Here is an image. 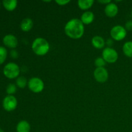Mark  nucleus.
<instances>
[{
    "label": "nucleus",
    "mask_w": 132,
    "mask_h": 132,
    "mask_svg": "<svg viewBox=\"0 0 132 132\" xmlns=\"http://www.w3.org/2000/svg\"><path fill=\"white\" fill-rule=\"evenodd\" d=\"M113 40L111 39H109L107 40V41L106 42V44H107L108 46V47H110L112 45H113Z\"/></svg>",
    "instance_id": "obj_26"
},
{
    "label": "nucleus",
    "mask_w": 132,
    "mask_h": 132,
    "mask_svg": "<svg viewBox=\"0 0 132 132\" xmlns=\"http://www.w3.org/2000/svg\"><path fill=\"white\" fill-rule=\"evenodd\" d=\"M131 15H132V11H131Z\"/></svg>",
    "instance_id": "obj_28"
},
{
    "label": "nucleus",
    "mask_w": 132,
    "mask_h": 132,
    "mask_svg": "<svg viewBox=\"0 0 132 132\" xmlns=\"http://www.w3.org/2000/svg\"><path fill=\"white\" fill-rule=\"evenodd\" d=\"M55 2L60 6H64V5H67L70 2V0H55Z\"/></svg>",
    "instance_id": "obj_22"
},
{
    "label": "nucleus",
    "mask_w": 132,
    "mask_h": 132,
    "mask_svg": "<svg viewBox=\"0 0 132 132\" xmlns=\"http://www.w3.org/2000/svg\"><path fill=\"white\" fill-rule=\"evenodd\" d=\"M122 51L126 56L132 58V41H129L125 43L122 46Z\"/></svg>",
    "instance_id": "obj_17"
},
{
    "label": "nucleus",
    "mask_w": 132,
    "mask_h": 132,
    "mask_svg": "<svg viewBox=\"0 0 132 132\" xmlns=\"http://www.w3.org/2000/svg\"><path fill=\"white\" fill-rule=\"evenodd\" d=\"M3 73L5 77L10 79L18 78L20 73V68L15 63H9L4 67Z\"/></svg>",
    "instance_id": "obj_3"
},
{
    "label": "nucleus",
    "mask_w": 132,
    "mask_h": 132,
    "mask_svg": "<svg viewBox=\"0 0 132 132\" xmlns=\"http://www.w3.org/2000/svg\"><path fill=\"white\" fill-rule=\"evenodd\" d=\"M30 125L27 121H21L18 122V124L17 125V132H30Z\"/></svg>",
    "instance_id": "obj_14"
},
{
    "label": "nucleus",
    "mask_w": 132,
    "mask_h": 132,
    "mask_svg": "<svg viewBox=\"0 0 132 132\" xmlns=\"http://www.w3.org/2000/svg\"><path fill=\"white\" fill-rule=\"evenodd\" d=\"M7 57V50L3 46H0V64L5 62Z\"/></svg>",
    "instance_id": "obj_19"
},
{
    "label": "nucleus",
    "mask_w": 132,
    "mask_h": 132,
    "mask_svg": "<svg viewBox=\"0 0 132 132\" xmlns=\"http://www.w3.org/2000/svg\"><path fill=\"white\" fill-rule=\"evenodd\" d=\"M64 32L68 37L73 39H78L82 37L85 32V26L81 19L73 18L64 26Z\"/></svg>",
    "instance_id": "obj_1"
},
{
    "label": "nucleus",
    "mask_w": 132,
    "mask_h": 132,
    "mask_svg": "<svg viewBox=\"0 0 132 132\" xmlns=\"http://www.w3.org/2000/svg\"><path fill=\"white\" fill-rule=\"evenodd\" d=\"M3 5L8 11H13L18 5L17 0H3Z\"/></svg>",
    "instance_id": "obj_16"
},
{
    "label": "nucleus",
    "mask_w": 132,
    "mask_h": 132,
    "mask_svg": "<svg viewBox=\"0 0 132 132\" xmlns=\"http://www.w3.org/2000/svg\"><path fill=\"white\" fill-rule=\"evenodd\" d=\"M125 28L126 30L132 31V20L127 21L125 24Z\"/></svg>",
    "instance_id": "obj_23"
},
{
    "label": "nucleus",
    "mask_w": 132,
    "mask_h": 132,
    "mask_svg": "<svg viewBox=\"0 0 132 132\" xmlns=\"http://www.w3.org/2000/svg\"><path fill=\"white\" fill-rule=\"evenodd\" d=\"M95 79L100 83L105 82L108 79V72L104 67L96 68L94 72Z\"/></svg>",
    "instance_id": "obj_8"
},
{
    "label": "nucleus",
    "mask_w": 132,
    "mask_h": 132,
    "mask_svg": "<svg viewBox=\"0 0 132 132\" xmlns=\"http://www.w3.org/2000/svg\"><path fill=\"white\" fill-rule=\"evenodd\" d=\"M17 90V87L13 83H10L9 84V85L6 87V93H7L9 95H12L13 94H15V92Z\"/></svg>",
    "instance_id": "obj_20"
},
{
    "label": "nucleus",
    "mask_w": 132,
    "mask_h": 132,
    "mask_svg": "<svg viewBox=\"0 0 132 132\" xmlns=\"http://www.w3.org/2000/svg\"><path fill=\"white\" fill-rule=\"evenodd\" d=\"M10 55H11L12 57L15 59V58H17L18 57V53L16 50H12L11 51H10Z\"/></svg>",
    "instance_id": "obj_24"
},
{
    "label": "nucleus",
    "mask_w": 132,
    "mask_h": 132,
    "mask_svg": "<svg viewBox=\"0 0 132 132\" xmlns=\"http://www.w3.org/2000/svg\"><path fill=\"white\" fill-rule=\"evenodd\" d=\"M95 15L91 11H86L82 14L81 17V21L84 24H90L94 21Z\"/></svg>",
    "instance_id": "obj_12"
},
{
    "label": "nucleus",
    "mask_w": 132,
    "mask_h": 132,
    "mask_svg": "<svg viewBox=\"0 0 132 132\" xmlns=\"http://www.w3.org/2000/svg\"><path fill=\"white\" fill-rule=\"evenodd\" d=\"M98 2L100 3L101 4H104V5H108V4H109L110 3L112 2V1H111L110 0H103V1H102V0H99Z\"/></svg>",
    "instance_id": "obj_25"
},
{
    "label": "nucleus",
    "mask_w": 132,
    "mask_h": 132,
    "mask_svg": "<svg viewBox=\"0 0 132 132\" xmlns=\"http://www.w3.org/2000/svg\"><path fill=\"white\" fill-rule=\"evenodd\" d=\"M92 45L97 49H102L106 45V41L100 36H95L92 39Z\"/></svg>",
    "instance_id": "obj_11"
},
{
    "label": "nucleus",
    "mask_w": 132,
    "mask_h": 132,
    "mask_svg": "<svg viewBox=\"0 0 132 132\" xmlns=\"http://www.w3.org/2000/svg\"><path fill=\"white\" fill-rule=\"evenodd\" d=\"M94 3V0H79L77 5L81 10H88L93 6Z\"/></svg>",
    "instance_id": "obj_15"
},
{
    "label": "nucleus",
    "mask_w": 132,
    "mask_h": 132,
    "mask_svg": "<svg viewBox=\"0 0 132 132\" xmlns=\"http://www.w3.org/2000/svg\"><path fill=\"white\" fill-rule=\"evenodd\" d=\"M50 48L48 41L43 37H37L33 41L32 49L37 55L43 56L47 54Z\"/></svg>",
    "instance_id": "obj_2"
},
{
    "label": "nucleus",
    "mask_w": 132,
    "mask_h": 132,
    "mask_svg": "<svg viewBox=\"0 0 132 132\" xmlns=\"http://www.w3.org/2000/svg\"><path fill=\"white\" fill-rule=\"evenodd\" d=\"M126 35L127 30L122 25H116L111 29L110 36L115 41H122L126 37Z\"/></svg>",
    "instance_id": "obj_5"
},
{
    "label": "nucleus",
    "mask_w": 132,
    "mask_h": 132,
    "mask_svg": "<svg viewBox=\"0 0 132 132\" xmlns=\"http://www.w3.org/2000/svg\"><path fill=\"white\" fill-rule=\"evenodd\" d=\"M18 106V101L14 95H8L3 101V106L7 112L14 110Z\"/></svg>",
    "instance_id": "obj_7"
},
{
    "label": "nucleus",
    "mask_w": 132,
    "mask_h": 132,
    "mask_svg": "<svg viewBox=\"0 0 132 132\" xmlns=\"http://www.w3.org/2000/svg\"><path fill=\"white\" fill-rule=\"evenodd\" d=\"M0 132H4V131H3V130H2V129L0 128Z\"/></svg>",
    "instance_id": "obj_27"
},
{
    "label": "nucleus",
    "mask_w": 132,
    "mask_h": 132,
    "mask_svg": "<svg viewBox=\"0 0 132 132\" xmlns=\"http://www.w3.org/2000/svg\"><path fill=\"white\" fill-rule=\"evenodd\" d=\"M34 26L33 21L30 18H24L21 21L20 24L21 29L23 31V32H29L31 29Z\"/></svg>",
    "instance_id": "obj_13"
},
{
    "label": "nucleus",
    "mask_w": 132,
    "mask_h": 132,
    "mask_svg": "<svg viewBox=\"0 0 132 132\" xmlns=\"http://www.w3.org/2000/svg\"><path fill=\"white\" fill-rule=\"evenodd\" d=\"M28 87L32 92L38 94L44 90L45 83L39 77H34L28 81Z\"/></svg>",
    "instance_id": "obj_4"
},
{
    "label": "nucleus",
    "mask_w": 132,
    "mask_h": 132,
    "mask_svg": "<svg viewBox=\"0 0 132 132\" xmlns=\"http://www.w3.org/2000/svg\"><path fill=\"white\" fill-rule=\"evenodd\" d=\"M119 12L118 6L113 2L110 3L109 4L106 5L104 9V12L106 16L109 18H114L117 15Z\"/></svg>",
    "instance_id": "obj_10"
},
{
    "label": "nucleus",
    "mask_w": 132,
    "mask_h": 132,
    "mask_svg": "<svg viewBox=\"0 0 132 132\" xmlns=\"http://www.w3.org/2000/svg\"><path fill=\"white\" fill-rule=\"evenodd\" d=\"M106 62L104 61V59L102 57L96 58L95 60V65L97 68L104 67V66L106 65Z\"/></svg>",
    "instance_id": "obj_21"
},
{
    "label": "nucleus",
    "mask_w": 132,
    "mask_h": 132,
    "mask_svg": "<svg viewBox=\"0 0 132 132\" xmlns=\"http://www.w3.org/2000/svg\"><path fill=\"white\" fill-rule=\"evenodd\" d=\"M16 85L18 87L23 89L28 85V81L24 76H19L16 79Z\"/></svg>",
    "instance_id": "obj_18"
},
{
    "label": "nucleus",
    "mask_w": 132,
    "mask_h": 132,
    "mask_svg": "<svg viewBox=\"0 0 132 132\" xmlns=\"http://www.w3.org/2000/svg\"><path fill=\"white\" fill-rule=\"evenodd\" d=\"M102 57L108 63H114L117 61L119 55L115 49L111 47H106L102 52Z\"/></svg>",
    "instance_id": "obj_6"
},
{
    "label": "nucleus",
    "mask_w": 132,
    "mask_h": 132,
    "mask_svg": "<svg viewBox=\"0 0 132 132\" xmlns=\"http://www.w3.org/2000/svg\"><path fill=\"white\" fill-rule=\"evenodd\" d=\"M3 41L5 46L10 48H15L18 44V39L13 34H7L4 36Z\"/></svg>",
    "instance_id": "obj_9"
}]
</instances>
